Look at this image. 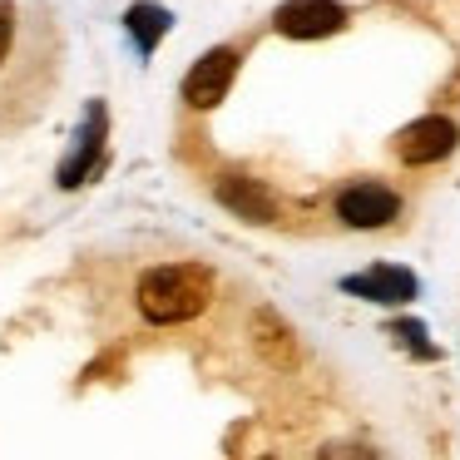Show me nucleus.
<instances>
[{
  "instance_id": "nucleus-1",
  "label": "nucleus",
  "mask_w": 460,
  "mask_h": 460,
  "mask_svg": "<svg viewBox=\"0 0 460 460\" xmlns=\"http://www.w3.org/2000/svg\"><path fill=\"white\" fill-rule=\"evenodd\" d=\"M50 35V25L40 21V11H25L15 0H0V110L25 104V94L40 84V40Z\"/></svg>"
},
{
  "instance_id": "nucleus-2",
  "label": "nucleus",
  "mask_w": 460,
  "mask_h": 460,
  "mask_svg": "<svg viewBox=\"0 0 460 460\" xmlns=\"http://www.w3.org/2000/svg\"><path fill=\"white\" fill-rule=\"evenodd\" d=\"M208 297H213V272L199 268V262H169V268L144 272L139 282V312L159 327L199 317L208 307Z\"/></svg>"
},
{
  "instance_id": "nucleus-3",
  "label": "nucleus",
  "mask_w": 460,
  "mask_h": 460,
  "mask_svg": "<svg viewBox=\"0 0 460 460\" xmlns=\"http://www.w3.org/2000/svg\"><path fill=\"white\" fill-rule=\"evenodd\" d=\"M396 213H401V199L376 179H357L337 193V218L347 228H367V233L386 228V223H396Z\"/></svg>"
},
{
  "instance_id": "nucleus-4",
  "label": "nucleus",
  "mask_w": 460,
  "mask_h": 460,
  "mask_svg": "<svg viewBox=\"0 0 460 460\" xmlns=\"http://www.w3.org/2000/svg\"><path fill=\"white\" fill-rule=\"evenodd\" d=\"M456 144H460L456 119H446V114H426V119L406 124V129L396 134V159L401 164H436V159H446Z\"/></svg>"
},
{
  "instance_id": "nucleus-5",
  "label": "nucleus",
  "mask_w": 460,
  "mask_h": 460,
  "mask_svg": "<svg viewBox=\"0 0 460 460\" xmlns=\"http://www.w3.org/2000/svg\"><path fill=\"white\" fill-rule=\"evenodd\" d=\"M272 25L288 40H322V35H337L347 25V11H341L337 0H288L272 15Z\"/></svg>"
},
{
  "instance_id": "nucleus-6",
  "label": "nucleus",
  "mask_w": 460,
  "mask_h": 460,
  "mask_svg": "<svg viewBox=\"0 0 460 460\" xmlns=\"http://www.w3.org/2000/svg\"><path fill=\"white\" fill-rule=\"evenodd\" d=\"M233 75H238V50L218 45V50H208V55H203V60L189 70V80H183V100H189L193 110H213V104H223Z\"/></svg>"
},
{
  "instance_id": "nucleus-7",
  "label": "nucleus",
  "mask_w": 460,
  "mask_h": 460,
  "mask_svg": "<svg viewBox=\"0 0 460 460\" xmlns=\"http://www.w3.org/2000/svg\"><path fill=\"white\" fill-rule=\"evenodd\" d=\"M341 288L367 297V302H406L411 292H416V278L401 272V268H371V272H361V278H347Z\"/></svg>"
},
{
  "instance_id": "nucleus-8",
  "label": "nucleus",
  "mask_w": 460,
  "mask_h": 460,
  "mask_svg": "<svg viewBox=\"0 0 460 460\" xmlns=\"http://www.w3.org/2000/svg\"><path fill=\"white\" fill-rule=\"evenodd\" d=\"M218 199L228 203L233 213H243V218H252V223H272V199H268V189L262 183H252V179H223L218 183Z\"/></svg>"
}]
</instances>
